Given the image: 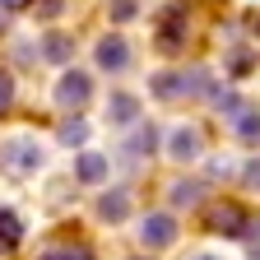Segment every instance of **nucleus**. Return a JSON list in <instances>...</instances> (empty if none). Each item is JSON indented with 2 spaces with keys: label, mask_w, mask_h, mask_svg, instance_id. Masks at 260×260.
<instances>
[{
  "label": "nucleus",
  "mask_w": 260,
  "mask_h": 260,
  "mask_svg": "<svg viewBox=\"0 0 260 260\" xmlns=\"http://www.w3.org/2000/svg\"><path fill=\"white\" fill-rule=\"evenodd\" d=\"M158 98H195V93H209V75L205 70H190V75H158L153 79Z\"/></svg>",
  "instance_id": "1"
},
{
  "label": "nucleus",
  "mask_w": 260,
  "mask_h": 260,
  "mask_svg": "<svg viewBox=\"0 0 260 260\" xmlns=\"http://www.w3.org/2000/svg\"><path fill=\"white\" fill-rule=\"evenodd\" d=\"M88 98H93V79H88L84 70H65V75H60V84H56V103H60L65 112H79Z\"/></svg>",
  "instance_id": "2"
},
{
  "label": "nucleus",
  "mask_w": 260,
  "mask_h": 260,
  "mask_svg": "<svg viewBox=\"0 0 260 260\" xmlns=\"http://www.w3.org/2000/svg\"><path fill=\"white\" fill-rule=\"evenodd\" d=\"M140 242H144L149 251L172 246V242H177V218H172V214H144V223H140Z\"/></svg>",
  "instance_id": "3"
},
{
  "label": "nucleus",
  "mask_w": 260,
  "mask_h": 260,
  "mask_svg": "<svg viewBox=\"0 0 260 260\" xmlns=\"http://www.w3.org/2000/svg\"><path fill=\"white\" fill-rule=\"evenodd\" d=\"M98 65H103L107 75H121V70H130V42L121 38V32H107L103 42H98Z\"/></svg>",
  "instance_id": "4"
},
{
  "label": "nucleus",
  "mask_w": 260,
  "mask_h": 260,
  "mask_svg": "<svg viewBox=\"0 0 260 260\" xmlns=\"http://www.w3.org/2000/svg\"><path fill=\"white\" fill-rule=\"evenodd\" d=\"M209 228H214V233H223V237H246L251 218H246V209H242V205H218V209H214V218H209Z\"/></svg>",
  "instance_id": "5"
},
{
  "label": "nucleus",
  "mask_w": 260,
  "mask_h": 260,
  "mask_svg": "<svg viewBox=\"0 0 260 260\" xmlns=\"http://www.w3.org/2000/svg\"><path fill=\"white\" fill-rule=\"evenodd\" d=\"M168 153H172L177 162L200 158V130H195V125H177V130H172V140H168Z\"/></svg>",
  "instance_id": "6"
},
{
  "label": "nucleus",
  "mask_w": 260,
  "mask_h": 260,
  "mask_svg": "<svg viewBox=\"0 0 260 260\" xmlns=\"http://www.w3.org/2000/svg\"><path fill=\"white\" fill-rule=\"evenodd\" d=\"M125 214H130V195L125 190H107L103 200H98V218L103 223H121Z\"/></svg>",
  "instance_id": "7"
},
{
  "label": "nucleus",
  "mask_w": 260,
  "mask_h": 260,
  "mask_svg": "<svg viewBox=\"0 0 260 260\" xmlns=\"http://www.w3.org/2000/svg\"><path fill=\"white\" fill-rule=\"evenodd\" d=\"M75 177L84 181V186H98L107 177V158L103 153H79V162H75Z\"/></svg>",
  "instance_id": "8"
},
{
  "label": "nucleus",
  "mask_w": 260,
  "mask_h": 260,
  "mask_svg": "<svg viewBox=\"0 0 260 260\" xmlns=\"http://www.w3.org/2000/svg\"><path fill=\"white\" fill-rule=\"evenodd\" d=\"M135 116H140V103H135V98H130V93H112V103H107V121H112V125H130Z\"/></svg>",
  "instance_id": "9"
},
{
  "label": "nucleus",
  "mask_w": 260,
  "mask_h": 260,
  "mask_svg": "<svg viewBox=\"0 0 260 260\" xmlns=\"http://www.w3.org/2000/svg\"><path fill=\"white\" fill-rule=\"evenodd\" d=\"M19 237H23V223H19V214L0 209V251H14V246H19Z\"/></svg>",
  "instance_id": "10"
},
{
  "label": "nucleus",
  "mask_w": 260,
  "mask_h": 260,
  "mask_svg": "<svg viewBox=\"0 0 260 260\" xmlns=\"http://www.w3.org/2000/svg\"><path fill=\"white\" fill-rule=\"evenodd\" d=\"M233 130H237V140H246V144L260 140V112H255V107H242V112L233 116Z\"/></svg>",
  "instance_id": "11"
},
{
  "label": "nucleus",
  "mask_w": 260,
  "mask_h": 260,
  "mask_svg": "<svg viewBox=\"0 0 260 260\" xmlns=\"http://www.w3.org/2000/svg\"><path fill=\"white\" fill-rule=\"evenodd\" d=\"M205 200V186L200 181H177L172 186V205H200Z\"/></svg>",
  "instance_id": "12"
},
{
  "label": "nucleus",
  "mask_w": 260,
  "mask_h": 260,
  "mask_svg": "<svg viewBox=\"0 0 260 260\" xmlns=\"http://www.w3.org/2000/svg\"><path fill=\"white\" fill-rule=\"evenodd\" d=\"M10 162H14V168H38V162H42V153L38 149H32V144H10Z\"/></svg>",
  "instance_id": "13"
},
{
  "label": "nucleus",
  "mask_w": 260,
  "mask_h": 260,
  "mask_svg": "<svg viewBox=\"0 0 260 260\" xmlns=\"http://www.w3.org/2000/svg\"><path fill=\"white\" fill-rule=\"evenodd\" d=\"M42 260H93V251H84V246H51Z\"/></svg>",
  "instance_id": "14"
},
{
  "label": "nucleus",
  "mask_w": 260,
  "mask_h": 260,
  "mask_svg": "<svg viewBox=\"0 0 260 260\" xmlns=\"http://www.w3.org/2000/svg\"><path fill=\"white\" fill-rule=\"evenodd\" d=\"M88 140V125L84 121H65L60 125V144H84Z\"/></svg>",
  "instance_id": "15"
},
{
  "label": "nucleus",
  "mask_w": 260,
  "mask_h": 260,
  "mask_svg": "<svg viewBox=\"0 0 260 260\" xmlns=\"http://www.w3.org/2000/svg\"><path fill=\"white\" fill-rule=\"evenodd\" d=\"M65 56H70V38H47V60H65Z\"/></svg>",
  "instance_id": "16"
},
{
  "label": "nucleus",
  "mask_w": 260,
  "mask_h": 260,
  "mask_svg": "<svg viewBox=\"0 0 260 260\" xmlns=\"http://www.w3.org/2000/svg\"><path fill=\"white\" fill-rule=\"evenodd\" d=\"M135 10H140V0H112V19H116V23L135 19Z\"/></svg>",
  "instance_id": "17"
},
{
  "label": "nucleus",
  "mask_w": 260,
  "mask_h": 260,
  "mask_svg": "<svg viewBox=\"0 0 260 260\" xmlns=\"http://www.w3.org/2000/svg\"><path fill=\"white\" fill-rule=\"evenodd\" d=\"M242 181H246V190H260V158H251L242 168Z\"/></svg>",
  "instance_id": "18"
},
{
  "label": "nucleus",
  "mask_w": 260,
  "mask_h": 260,
  "mask_svg": "<svg viewBox=\"0 0 260 260\" xmlns=\"http://www.w3.org/2000/svg\"><path fill=\"white\" fill-rule=\"evenodd\" d=\"M60 10H65V0H32V14H42V19H51Z\"/></svg>",
  "instance_id": "19"
},
{
  "label": "nucleus",
  "mask_w": 260,
  "mask_h": 260,
  "mask_svg": "<svg viewBox=\"0 0 260 260\" xmlns=\"http://www.w3.org/2000/svg\"><path fill=\"white\" fill-rule=\"evenodd\" d=\"M10 103H14V79H10L5 70H0V112H5Z\"/></svg>",
  "instance_id": "20"
},
{
  "label": "nucleus",
  "mask_w": 260,
  "mask_h": 260,
  "mask_svg": "<svg viewBox=\"0 0 260 260\" xmlns=\"http://www.w3.org/2000/svg\"><path fill=\"white\" fill-rule=\"evenodd\" d=\"M190 260H218V255H190Z\"/></svg>",
  "instance_id": "21"
},
{
  "label": "nucleus",
  "mask_w": 260,
  "mask_h": 260,
  "mask_svg": "<svg viewBox=\"0 0 260 260\" xmlns=\"http://www.w3.org/2000/svg\"><path fill=\"white\" fill-rule=\"evenodd\" d=\"M0 19H5V0H0Z\"/></svg>",
  "instance_id": "22"
}]
</instances>
